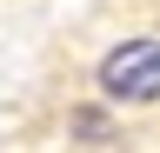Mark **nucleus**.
<instances>
[{"mask_svg":"<svg viewBox=\"0 0 160 153\" xmlns=\"http://www.w3.org/2000/svg\"><path fill=\"white\" fill-rule=\"evenodd\" d=\"M93 100L113 113H147L160 107V33H127L93 60Z\"/></svg>","mask_w":160,"mask_h":153,"instance_id":"obj_1","label":"nucleus"}]
</instances>
